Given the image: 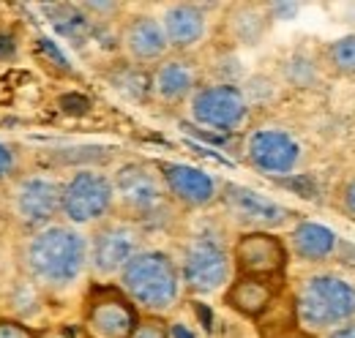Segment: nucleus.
<instances>
[{
    "instance_id": "nucleus-3",
    "label": "nucleus",
    "mask_w": 355,
    "mask_h": 338,
    "mask_svg": "<svg viewBox=\"0 0 355 338\" xmlns=\"http://www.w3.org/2000/svg\"><path fill=\"white\" fill-rule=\"evenodd\" d=\"M118 287L142 314L162 317L175 308L183 290L180 267L167 251L142 249L118 276Z\"/></svg>"
},
{
    "instance_id": "nucleus-21",
    "label": "nucleus",
    "mask_w": 355,
    "mask_h": 338,
    "mask_svg": "<svg viewBox=\"0 0 355 338\" xmlns=\"http://www.w3.org/2000/svg\"><path fill=\"white\" fill-rule=\"evenodd\" d=\"M110 82H112V87H115L121 96H126V98H132V101L150 98V74H148L145 69L134 66V63H126V66L115 69V71L110 74Z\"/></svg>"
},
{
    "instance_id": "nucleus-9",
    "label": "nucleus",
    "mask_w": 355,
    "mask_h": 338,
    "mask_svg": "<svg viewBox=\"0 0 355 338\" xmlns=\"http://www.w3.org/2000/svg\"><path fill=\"white\" fill-rule=\"evenodd\" d=\"M139 322V311L121 287L96 284L85 300V333L90 338H129Z\"/></svg>"
},
{
    "instance_id": "nucleus-23",
    "label": "nucleus",
    "mask_w": 355,
    "mask_h": 338,
    "mask_svg": "<svg viewBox=\"0 0 355 338\" xmlns=\"http://www.w3.org/2000/svg\"><path fill=\"white\" fill-rule=\"evenodd\" d=\"M284 80L293 87H314L320 82V66H317V60H311L309 55L295 52L284 63Z\"/></svg>"
},
{
    "instance_id": "nucleus-19",
    "label": "nucleus",
    "mask_w": 355,
    "mask_h": 338,
    "mask_svg": "<svg viewBox=\"0 0 355 338\" xmlns=\"http://www.w3.org/2000/svg\"><path fill=\"white\" fill-rule=\"evenodd\" d=\"M287 249L290 256L309 262V265H322L328 259H334L339 251V235L317 221H298L290 235H287Z\"/></svg>"
},
{
    "instance_id": "nucleus-6",
    "label": "nucleus",
    "mask_w": 355,
    "mask_h": 338,
    "mask_svg": "<svg viewBox=\"0 0 355 338\" xmlns=\"http://www.w3.org/2000/svg\"><path fill=\"white\" fill-rule=\"evenodd\" d=\"M142 251V226L126 218H107L96 226L88 240V267L93 278L110 281Z\"/></svg>"
},
{
    "instance_id": "nucleus-13",
    "label": "nucleus",
    "mask_w": 355,
    "mask_h": 338,
    "mask_svg": "<svg viewBox=\"0 0 355 338\" xmlns=\"http://www.w3.org/2000/svg\"><path fill=\"white\" fill-rule=\"evenodd\" d=\"M60 186L46 175H28L14 188V213L22 226L46 229L52 226L55 215L60 213Z\"/></svg>"
},
{
    "instance_id": "nucleus-7",
    "label": "nucleus",
    "mask_w": 355,
    "mask_h": 338,
    "mask_svg": "<svg viewBox=\"0 0 355 338\" xmlns=\"http://www.w3.org/2000/svg\"><path fill=\"white\" fill-rule=\"evenodd\" d=\"M115 208V186L112 177L98 169H77L60 186V213L77 224H98Z\"/></svg>"
},
{
    "instance_id": "nucleus-17",
    "label": "nucleus",
    "mask_w": 355,
    "mask_h": 338,
    "mask_svg": "<svg viewBox=\"0 0 355 338\" xmlns=\"http://www.w3.org/2000/svg\"><path fill=\"white\" fill-rule=\"evenodd\" d=\"M162 28L173 52H189L208 36V14L197 3H173L162 14Z\"/></svg>"
},
{
    "instance_id": "nucleus-20",
    "label": "nucleus",
    "mask_w": 355,
    "mask_h": 338,
    "mask_svg": "<svg viewBox=\"0 0 355 338\" xmlns=\"http://www.w3.org/2000/svg\"><path fill=\"white\" fill-rule=\"evenodd\" d=\"M268 11L266 6L257 8V6H238L232 19H230V28H232V36L241 44H260V39L266 36L268 30Z\"/></svg>"
},
{
    "instance_id": "nucleus-18",
    "label": "nucleus",
    "mask_w": 355,
    "mask_h": 338,
    "mask_svg": "<svg viewBox=\"0 0 355 338\" xmlns=\"http://www.w3.org/2000/svg\"><path fill=\"white\" fill-rule=\"evenodd\" d=\"M276 295H279V281L235 276L232 284L224 290V303H227V308L238 311L246 319H260L273 308Z\"/></svg>"
},
{
    "instance_id": "nucleus-28",
    "label": "nucleus",
    "mask_w": 355,
    "mask_h": 338,
    "mask_svg": "<svg viewBox=\"0 0 355 338\" xmlns=\"http://www.w3.org/2000/svg\"><path fill=\"white\" fill-rule=\"evenodd\" d=\"M123 6L121 3H83L80 11H90V14H101V17H112L118 14Z\"/></svg>"
},
{
    "instance_id": "nucleus-16",
    "label": "nucleus",
    "mask_w": 355,
    "mask_h": 338,
    "mask_svg": "<svg viewBox=\"0 0 355 338\" xmlns=\"http://www.w3.org/2000/svg\"><path fill=\"white\" fill-rule=\"evenodd\" d=\"M197 87V66L189 57L170 55L150 71V98L162 104H183L194 96Z\"/></svg>"
},
{
    "instance_id": "nucleus-10",
    "label": "nucleus",
    "mask_w": 355,
    "mask_h": 338,
    "mask_svg": "<svg viewBox=\"0 0 355 338\" xmlns=\"http://www.w3.org/2000/svg\"><path fill=\"white\" fill-rule=\"evenodd\" d=\"M232 265L235 276L282 281L290 265L287 240L276 232H241L232 243Z\"/></svg>"
},
{
    "instance_id": "nucleus-1",
    "label": "nucleus",
    "mask_w": 355,
    "mask_h": 338,
    "mask_svg": "<svg viewBox=\"0 0 355 338\" xmlns=\"http://www.w3.org/2000/svg\"><path fill=\"white\" fill-rule=\"evenodd\" d=\"M25 265L39 284L66 290L88 267V238L63 224L39 229L25 246Z\"/></svg>"
},
{
    "instance_id": "nucleus-8",
    "label": "nucleus",
    "mask_w": 355,
    "mask_h": 338,
    "mask_svg": "<svg viewBox=\"0 0 355 338\" xmlns=\"http://www.w3.org/2000/svg\"><path fill=\"white\" fill-rule=\"evenodd\" d=\"M189 115L197 126L232 134L249 123L252 104L246 101L243 87L235 82L200 84L189 98Z\"/></svg>"
},
{
    "instance_id": "nucleus-15",
    "label": "nucleus",
    "mask_w": 355,
    "mask_h": 338,
    "mask_svg": "<svg viewBox=\"0 0 355 338\" xmlns=\"http://www.w3.org/2000/svg\"><path fill=\"white\" fill-rule=\"evenodd\" d=\"M121 46L129 57V63L145 69V66H159L164 57H170V42L164 36L162 19L150 14H137L132 17L123 30H121Z\"/></svg>"
},
{
    "instance_id": "nucleus-4",
    "label": "nucleus",
    "mask_w": 355,
    "mask_h": 338,
    "mask_svg": "<svg viewBox=\"0 0 355 338\" xmlns=\"http://www.w3.org/2000/svg\"><path fill=\"white\" fill-rule=\"evenodd\" d=\"M112 186H115V202L126 221L142 226V224H162L164 218H170L173 199L164 188L162 172L156 164L148 161L123 164L112 177Z\"/></svg>"
},
{
    "instance_id": "nucleus-24",
    "label": "nucleus",
    "mask_w": 355,
    "mask_h": 338,
    "mask_svg": "<svg viewBox=\"0 0 355 338\" xmlns=\"http://www.w3.org/2000/svg\"><path fill=\"white\" fill-rule=\"evenodd\" d=\"M129 338H170V325L164 317H153V314H142L137 328Z\"/></svg>"
},
{
    "instance_id": "nucleus-12",
    "label": "nucleus",
    "mask_w": 355,
    "mask_h": 338,
    "mask_svg": "<svg viewBox=\"0 0 355 338\" xmlns=\"http://www.w3.org/2000/svg\"><path fill=\"white\" fill-rule=\"evenodd\" d=\"M243 153L252 167L270 177L293 175L304 159L301 142L284 128H254L246 136Z\"/></svg>"
},
{
    "instance_id": "nucleus-25",
    "label": "nucleus",
    "mask_w": 355,
    "mask_h": 338,
    "mask_svg": "<svg viewBox=\"0 0 355 338\" xmlns=\"http://www.w3.org/2000/svg\"><path fill=\"white\" fill-rule=\"evenodd\" d=\"M42 333L31 330L28 325L22 322H14V319H0V338H39Z\"/></svg>"
},
{
    "instance_id": "nucleus-32",
    "label": "nucleus",
    "mask_w": 355,
    "mask_h": 338,
    "mask_svg": "<svg viewBox=\"0 0 355 338\" xmlns=\"http://www.w3.org/2000/svg\"><path fill=\"white\" fill-rule=\"evenodd\" d=\"M39 338H71L69 333H63V330H46V333H42Z\"/></svg>"
},
{
    "instance_id": "nucleus-5",
    "label": "nucleus",
    "mask_w": 355,
    "mask_h": 338,
    "mask_svg": "<svg viewBox=\"0 0 355 338\" xmlns=\"http://www.w3.org/2000/svg\"><path fill=\"white\" fill-rule=\"evenodd\" d=\"M180 278L183 287L194 295L222 292L235 278L232 249H227L216 235H194L180 254Z\"/></svg>"
},
{
    "instance_id": "nucleus-14",
    "label": "nucleus",
    "mask_w": 355,
    "mask_h": 338,
    "mask_svg": "<svg viewBox=\"0 0 355 338\" xmlns=\"http://www.w3.org/2000/svg\"><path fill=\"white\" fill-rule=\"evenodd\" d=\"M156 167L162 172V180H164V188H167L170 199L180 208L202 211V208L214 205L222 194L219 180L214 175H208L205 169L178 164V161H162Z\"/></svg>"
},
{
    "instance_id": "nucleus-31",
    "label": "nucleus",
    "mask_w": 355,
    "mask_h": 338,
    "mask_svg": "<svg viewBox=\"0 0 355 338\" xmlns=\"http://www.w3.org/2000/svg\"><path fill=\"white\" fill-rule=\"evenodd\" d=\"M8 55H14V42H11V36L0 33V57H8Z\"/></svg>"
},
{
    "instance_id": "nucleus-22",
    "label": "nucleus",
    "mask_w": 355,
    "mask_h": 338,
    "mask_svg": "<svg viewBox=\"0 0 355 338\" xmlns=\"http://www.w3.org/2000/svg\"><path fill=\"white\" fill-rule=\"evenodd\" d=\"M322 60L336 77H355V33L339 36L331 44H325Z\"/></svg>"
},
{
    "instance_id": "nucleus-29",
    "label": "nucleus",
    "mask_w": 355,
    "mask_h": 338,
    "mask_svg": "<svg viewBox=\"0 0 355 338\" xmlns=\"http://www.w3.org/2000/svg\"><path fill=\"white\" fill-rule=\"evenodd\" d=\"M14 172V150L0 142V180Z\"/></svg>"
},
{
    "instance_id": "nucleus-30",
    "label": "nucleus",
    "mask_w": 355,
    "mask_h": 338,
    "mask_svg": "<svg viewBox=\"0 0 355 338\" xmlns=\"http://www.w3.org/2000/svg\"><path fill=\"white\" fill-rule=\"evenodd\" d=\"M325 338H355V322H347V325H342V328L325 333Z\"/></svg>"
},
{
    "instance_id": "nucleus-33",
    "label": "nucleus",
    "mask_w": 355,
    "mask_h": 338,
    "mask_svg": "<svg viewBox=\"0 0 355 338\" xmlns=\"http://www.w3.org/2000/svg\"><path fill=\"white\" fill-rule=\"evenodd\" d=\"M290 338H317V336H309V333H304V330H298L295 336H290Z\"/></svg>"
},
{
    "instance_id": "nucleus-11",
    "label": "nucleus",
    "mask_w": 355,
    "mask_h": 338,
    "mask_svg": "<svg viewBox=\"0 0 355 338\" xmlns=\"http://www.w3.org/2000/svg\"><path fill=\"white\" fill-rule=\"evenodd\" d=\"M219 202L246 232H276L293 221V211L241 183H224Z\"/></svg>"
},
{
    "instance_id": "nucleus-2",
    "label": "nucleus",
    "mask_w": 355,
    "mask_h": 338,
    "mask_svg": "<svg viewBox=\"0 0 355 338\" xmlns=\"http://www.w3.org/2000/svg\"><path fill=\"white\" fill-rule=\"evenodd\" d=\"M293 319L309 336L355 322V284L339 273H311L295 292Z\"/></svg>"
},
{
    "instance_id": "nucleus-27",
    "label": "nucleus",
    "mask_w": 355,
    "mask_h": 338,
    "mask_svg": "<svg viewBox=\"0 0 355 338\" xmlns=\"http://www.w3.org/2000/svg\"><path fill=\"white\" fill-rule=\"evenodd\" d=\"M342 208H345V213L350 215V218H355V177H350L345 186H342Z\"/></svg>"
},
{
    "instance_id": "nucleus-26",
    "label": "nucleus",
    "mask_w": 355,
    "mask_h": 338,
    "mask_svg": "<svg viewBox=\"0 0 355 338\" xmlns=\"http://www.w3.org/2000/svg\"><path fill=\"white\" fill-rule=\"evenodd\" d=\"M268 19H293L301 11V3H268Z\"/></svg>"
}]
</instances>
